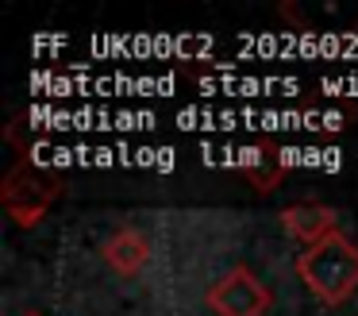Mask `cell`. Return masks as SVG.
Instances as JSON below:
<instances>
[{
	"label": "cell",
	"mask_w": 358,
	"mask_h": 316,
	"mask_svg": "<svg viewBox=\"0 0 358 316\" xmlns=\"http://www.w3.org/2000/svg\"><path fill=\"white\" fill-rule=\"evenodd\" d=\"M296 277L308 285V293H316L324 305L339 308L350 293L358 289V247L350 243L343 231L327 235L324 243L301 251L296 259Z\"/></svg>",
	"instance_id": "cell-1"
},
{
	"label": "cell",
	"mask_w": 358,
	"mask_h": 316,
	"mask_svg": "<svg viewBox=\"0 0 358 316\" xmlns=\"http://www.w3.org/2000/svg\"><path fill=\"white\" fill-rule=\"evenodd\" d=\"M66 193V177L55 170L31 166V158H20L0 181V205L12 216L16 228H39L58 197Z\"/></svg>",
	"instance_id": "cell-2"
},
{
	"label": "cell",
	"mask_w": 358,
	"mask_h": 316,
	"mask_svg": "<svg viewBox=\"0 0 358 316\" xmlns=\"http://www.w3.org/2000/svg\"><path fill=\"white\" fill-rule=\"evenodd\" d=\"M208 308L216 316H266V308H270V289L258 282L255 270L235 266L208 289Z\"/></svg>",
	"instance_id": "cell-3"
},
{
	"label": "cell",
	"mask_w": 358,
	"mask_h": 316,
	"mask_svg": "<svg viewBox=\"0 0 358 316\" xmlns=\"http://www.w3.org/2000/svg\"><path fill=\"white\" fill-rule=\"evenodd\" d=\"M281 228L304 243V251L316 243H324L327 235L339 231V216H335L331 205H320V200H296V205L281 208Z\"/></svg>",
	"instance_id": "cell-4"
},
{
	"label": "cell",
	"mask_w": 358,
	"mask_h": 316,
	"mask_svg": "<svg viewBox=\"0 0 358 316\" xmlns=\"http://www.w3.org/2000/svg\"><path fill=\"white\" fill-rule=\"evenodd\" d=\"M101 254H104V262H108L116 274L131 277V274H139V270L150 262V239L143 235L139 228H116L108 239H104Z\"/></svg>",
	"instance_id": "cell-5"
},
{
	"label": "cell",
	"mask_w": 358,
	"mask_h": 316,
	"mask_svg": "<svg viewBox=\"0 0 358 316\" xmlns=\"http://www.w3.org/2000/svg\"><path fill=\"white\" fill-rule=\"evenodd\" d=\"M239 166H243V174H247V181L255 185V193H273L281 181H285L289 162L273 143H255L250 151H243Z\"/></svg>",
	"instance_id": "cell-6"
},
{
	"label": "cell",
	"mask_w": 358,
	"mask_h": 316,
	"mask_svg": "<svg viewBox=\"0 0 358 316\" xmlns=\"http://www.w3.org/2000/svg\"><path fill=\"white\" fill-rule=\"evenodd\" d=\"M281 20H289V23H296L301 31H308V20L301 15V8H296V4H281Z\"/></svg>",
	"instance_id": "cell-7"
},
{
	"label": "cell",
	"mask_w": 358,
	"mask_h": 316,
	"mask_svg": "<svg viewBox=\"0 0 358 316\" xmlns=\"http://www.w3.org/2000/svg\"><path fill=\"white\" fill-rule=\"evenodd\" d=\"M27 316H39V312H27Z\"/></svg>",
	"instance_id": "cell-8"
}]
</instances>
